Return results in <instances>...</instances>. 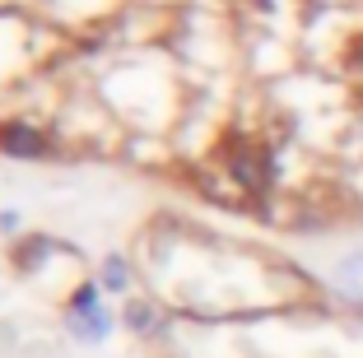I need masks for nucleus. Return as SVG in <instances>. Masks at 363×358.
Here are the masks:
<instances>
[{"label": "nucleus", "instance_id": "f257e3e1", "mask_svg": "<svg viewBox=\"0 0 363 358\" xmlns=\"http://www.w3.org/2000/svg\"><path fill=\"white\" fill-rule=\"evenodd\" d=\"M219 168L228 172V181H233L242 196H266L270 186H275L279 177V158H275V145H261V140H242V135H224V145H219Z\"/></svg>", "mask_w": 363, "mask_h": 358}, {"label": "nucleus", "instance_id": "f03ea898", "mask_svg": "<svg viewBox=\"0 0 363 358\" xmlns=\"http://www.w3.org/2000/svg\"><path fill=\"white\" fill-rule=\"evenodd\" d=\"M0 154L10 158H43L47 154V135L28 121H5L0 126Z\"/></svg>", "mask_w": 363, "mask_h": 358}, {"label": "nucleus", "instance_id": "7ed1b4c3", "mask_svg": "<svg viewBox=\"0 0 363 358\" xmlns=\"http://www.w3.org/2000/svg\"><path fill=\"white\" fill-rule=\"evenodd\" d=\"M126 326L140 330V335H159V330H163V316L154 312V303H140V298H135V303L126 307Z\"/></svg>", "mask_w": 363, "mask_h": 358}, {"label": "nucleus", "instance_id": "20e7f679", "mask_svg": "<svg viewBox=\"0 0 363 358\" xmlns=\"http://www.w3.org/2000/svg\"><path fill=\"white\" fill-rule=\"evenodd\" d=\"M103 289H112V293H126L130 289V265L121 256H107L103 261Z\"/></svg>", "mask_w": 363, "mask_h": 358}, {"label": "nucleus", "instance_id": "39448f33", "mask_svg": "<svg viewBox=\"0 0 363 358\" xmlns=\"http://www.w3.org/2000/svg\"><path fill=\"white\" fill-rule=\"evenodd\" d=\"M345 61H350L354 74H363V38H354V47H350V56H345Z\"/></svg>", "mask_w": 363, "mask_h": 358}]
</instances>
